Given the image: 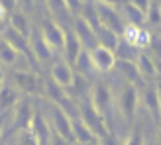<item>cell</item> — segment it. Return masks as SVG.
I'll use <instances>...</instances> for the list:
<instances>
[{"label": "cell", "mask_w": 161, "mask_h": 145, "mask_svg": "<svg viewBox=\"0 0 161 145\" xmlns=\"http://www.w3.org/2000/svg\"><path fill=\"white\" fill-rule=\"evenodd\" d=\"M73 30H75V34L79 35L80 43L85 45V49L92 51L94 47L98 45V39H96V31H94V28L83 18V16H77V18H75V22H73Z\"/></svg>", "instance_id": "10"}, {"label": "cell", "mask_w": 161, "mask_h": 145, "mask_svg": "<svg viewBox=\"0 0 161 145\" xmlns=\"http://www.w3.org/2000/svg\"><path fill=\"white\" fill-rule=\"evenodd\" d=\"M116 104H118V110H120V114H122V118L128 124H132L134 116H136V110H138V88H136V84L128 83L126 88L120 92Z\"/></svg>", "instance_id": "3"}, {"label": "cell", "mask_w": 161, "mask_h": 145, "mask_svg": "<svg viewBox=\"0 0 161 145\" xmlns=\"http://www.w3.org/2000/svg\"><path fill=\"white\" fill-rule=\"evenodd\" d=\"M143 104H146L147 112L151 114L155 124H161V92L153 84H147L146 92H143Z\"/></svg>", "instance_id": "15"}, {"label": "cell", "mask_w": 161, "mask_h": 145, "mask_svg": "<svg viewBox=\"0 0 161 145\" xmlns=\"http://www.w3.org/2000/svg\"><path fill=\"white\" fill-rule=\"evenodd\" d=\"M94 8H96V14H98V20L102 26L110 28L112 31H116L118 35L124 34L126 30V22L124 18L118 14L116 6H110V4H104V2H98V0H94Z\"/></svg>", "instance_id": "2"}, {"label": "cell", "mask_w": 161, "mask_h": 145, "mask_svg": "<svg viewBox=\"0 0 161 145\" xmlns=\"http://www.w3.org/2000/svg\"><path fill=\"white\" fill-rule=\"evenodd\" d=\"M98 2H104V4H110V6H118L120 0H98Z\"/></svg>", "instance_id": "37"}, {"label": "cell", "mask_w": 161, "mask_h": 145, "mask_svg": "<svg viewBox=\"0 0 161 145\" xmlns=\"http://www.w3.org/2000/svg\"><path fill=\"white\" fill-rule=\"evenodd\" d=\"M34 114L36 110L31 106L30 100H20L16 104V112H14V120H12V130L14 132H24V130H30L31 122H34Z\"/></svg>", "instance_id": "7"}, {"label": "cell", "mask_w": 161, "mask_h": 145, "mask_svg": "<svg viewBox=\"0 0 161 145\" xmlns=\"http://www.w3.org/2000/svg\"><path fill=\"white\" fill-rule=\"evenodd\" d=\"M18 102H20V94L14 86H10V84L0 86V114H6L8 110L16 108Z\"/></svg>", "instance_id": "20"}, {"label": "cell", "mask_w": 161, "mask_h": 145, "mask_svg": "<svg viewBox=\"0 0 161 145\" xmlns=\"http://www.w3.org/2000/svg\"><path fill=\"white\" fill-rule=\"evenodd\" d=\"M0 145H6V141H4V139H0Z\"/></svg>", "instance_id": "40"}, {"label": "cell", "mask_w": 161, "mask_h": 145, "mask_svg": "<svg viewBox=\"0 0 161 145\" xmlns=\"http://www.w3.org/2000/svg\"><path fill=\"white\" fill-rule=\"evenodd\" d=\"M83 49H85V45L80 43V39L75 34V30H65V43H63V55H65V61L73 65Z\"/></svg>", "instance_id": "16"}, {"label": "cell", "mask_w": 161, "mask_h": 145, "mask_svg": "<svg viewBox=\"0 0 161 145\" xmlns=\"http://www.w3.org/2000/svg\"><path fill=\"white\" fill-rule=\"evenodd\" d=\"M91 102H92V106L96 108V112L106 120L108 112L112 110V90H110V86L106 83L94 84L92 92H91Z\"/></svg>", "instance_id": "5"}, {"label": "cell", "mask_w": 161, "mask_h": 145, "mask_svg": "<svg viewBox=\"0 0 161 145\" xmlns=\"http://www.w3.org/2000/svg\"><path fill=\"white\" fill-rule=\"evenodd\" d=\"M2 80H4V72H2V69H0V84H2Z\"/></svg>", "instance_id": "38"}, {"label": "cell", "mask_w": 161, "mask_h": 145, "mask_svg": "<svg viewBox=\"0 0 161 145\" xmlns=\"http://www.w3.org/2000/svg\"><path fill=\"white\" fill-rule=\"evenodd\" d=\"M4 126H6V114H0V139H2L4 133Z\"/></svg>", "instance_id": "36"}, {"label": "cell", "mask_w": 161, "mask_h": 145, "mask_svg": "<svg viewBox=\"0 0 161 145\" xmlns=\"http://www.w3.org/2000/svg\"><path fill=\"white\" fill-rule=\"evenodd\" d=\"M2 37L4 39H8L16 49H18V53L20 55H26V59L30 61V63H37V59H36V55H34V51H31V43H30V37L28 35H24V34H20L18 30H14L10 24L6 26V30H4V34H2Z\"/></svg>", "instance_id": "4"}, {"label": "cell", "mask_w": 161, "mask_h": 145, "mask_svg": "<svg viewBox=\"0 0 161 145\" xmlns=\"http://www.w3.org/2000/svg\"><path fill=\"white\" fill-rule=\"evenodd\" d=\"M18 49L8 41V39L0 37V63H4V65H14L16 61H18Z\"/></svg>", "instance_id": "25"}, {"label": "cell", "mask_w": 161, "mask_h": 145, "mask_svg": "<svg viewBox=\"0 0 161 145\" xmlns=\"http://www.w3.org/2000/svg\"><path fill=\"white\" fill-rule=\"evenodd\" d=\"M39 31H42V35L45 37V41L53 47V51H63V43H65V30H61L59 24H55L53 20H43Z\"/></svg>", "instance_id": "9"}, {"label": "cell", "mask_w": 161, "mask_h": 145, "mask_svg": "<svg viewBox=\"0 0 161 145\" xmlns=\"http://www.w3.org/2000/svg\"><path fill=\"white\" fill-rule=\"evenodd\" d=\"M31 133L36 135V139H37V145H49L51 141V127L49 124H47V120L43 118L42 112H36L34 114V122H31Z\"/></svg>", "instance_id": "17"}, {"label": "cell", "mask_w": 161, "mask_h": 145, "mask_svg": "<svg viewBox=\"0 0 161 145\" xmlns=\"http://www.w3.org/2000/svg\"><path fill=\"white\" fill-rule=\"evenodd\" d=\"M12 80L26 94H39L42 92V80H39L37 72H34V71H14Z\"/></svg>", "instance_id": "8"}, {"label": "cell", "mask_w": 161, "mask_h": 145, "mask_svg": "<svg viewBox=\"0 0 161 145\" xmlns=\"http://www.w3.org/2000/svg\"><path fill=\"white\" fill-rule=\"evenodd\" d=\"M73 69H75V72H79V75H83V77L92 75V72L96 71V67H94V61H92L91 51H88V49L80 51V55L77 57V61L73 63Z\"/></svg>", "instance_id": "22"}, {"label": "cell", "mask_w": 161, "mask_h": 145, "mask_svg": "<svg viewBox=\"0 0 161 145\" xmlns=\"http://www.w3.org/2000/svg\"><path fill=\"white\" fill-rule=\"evenodd\" d=\"M122 145H143V137H142V133L134 130V132L130 133V137H128Z\"/></svg>", "instance_id": "34"}, {"label": "cell", "mask_w": 161, "mask_h": 145, "mask_svg": "<svg viewBox=\"0 0 161 145\" xmlns=\"http://www.w3.org/2000/svg\"><path fill=\"white\" fill-rule=\"evenodd\" d=\"M116 69L120 71V75H122L130 84H136L138 80H142V72L138 69V65H136V59H122L120 57L116 61Z\"/></svg>", "instance_id": "19"}, {"label": "cell", "mask_w": 161, "mask_h": 145, "mask_svg": "<svg viewBox=\"0 0 161 145\" xmlns=\"http://www.w3.org/2000/svg\"><path fill=\"white\" fill-rule=\"evenodd\" d=\"M157 141H159V145H161V127H159V135H157Z\"/></svg>", "instance_id": "39"}, {"label": "cell", "mask_w": 161, "mask_h": 145, "mask_svg": "<svg viewBox=\"0 0 161 145\" xmlns=\"http://www.w3.org/2000/svg\"><path fill=\"white\" fill-rule=\"evenodd\" d=\"M51 120H53V130L55 132L61 133L63 137L71 139L73 143H77L75 141V133H73V118L67 114L65 108H61L59 104H55L53 112H51Z\"/></svg>", "instance_id": "6"}, {"label": "cell", "mask_w": 161, "mask_h": 145, "mask_svg": "<svg viewBox=\"0 0 161 145\" xmlns=\"http://www.w3.org/2000/svg\"><path fill=\"white\" fill-rule=\"evenodd\" d=\"M26 2H28V4H30V2H31V0H26Z\"/></svg>", "instance_id": "41"}, {"label": "cell", "mask_w": 161, "mask_h": 145, "mask_svg": "<svg viewBox=\"0 0 161 145\" xmlns=\"http://www.w3.org/2000/svg\"><path fill=\"white\" fill-rule=\"evenodd\" d=\"M146 22H149L151 26H159L161 24V4L157 0H151V4L146 12Z\"/></svg>", "instance_id": "27"}, {"label": "cell", "mask_w": 161, "mask_h": 145, "mask_svg": "<svg viewBox=\"0 0 161 145\" xmlns=\"http://www.w3.org/2000/svg\"><path fill=\"white\" fill-rule=\"evenodd\" d=\"M120 37H122V35H118L116 31H112V30H110V28H106V26H100L98 30H96V39H98V45L106 47V49L114 51V53L118 51Z\"/></svg>", "instance_id": "21"}, {"label": "cell", "mask_w": 161, "mask_h": 145, "mask_svg": "<svg viewBox=\"0 0 161 145\" xmlns=\"http://www.w3.org/2000/svg\"><path fill=\"white\" fill-rule=\"evenodd\" d=\"M49 145H75L71 139H67V137H63L61 133H57L53 130V133H51V141H49Z\"/></svg>", "instance_id": "33"}, {"label": "cell", "mask_w": 161, "mask_h": 145, "mask_svg": "<svg viewBox=\"0 0 161 145\" xmlns=\"http://www.w3.org/2000/svg\"><path fill=\"white\" fill-rule=\"evenodd\" d=\"M65 4H67L69 14H73V16H79L80 12H83V8H85L83 0H65Z\"/></svg>", "instance_id": "32"}, {"label": "cell", "mask_w": 161, "mask_h": 145, "mask_svg": "<svg viewBox=\"0 0 161 145\" xmlns=\"http://www.w3.org/2000/svg\"><path fill=\"white\" fill-rule=\"evenodd\" d=\"M8 24H10L14 30H18L20 34H24V35L30 37V34H31V26H30V22H28V16L24 14V12L14 10L10 16H8Z\"/></svg>", "instance_id": "24"}, {"label": "cell", "mask_w": 161, "mask_h": 145, "mask_svg": "<svg viewBox=\"0 0 161 145\" xmlns=\"http://www.w3.org/2000/svg\"><path fill=\"white\" fill-rule=\"evenodd\" d=\"M18 145H37L36 135L31 133V130L18 132Z\"/></svg>", "instance_id": "30"}, {"label": "cell", "mask_w": 161, "mask_h": 145, "mask_svg": "<svg viewBox=\"0 0 161 145\" xmlns=\"http://www.w3.org/2000/svg\"><path fill=\"white\" fill-rule=\"evenodd\" d=\"M80 118L88 124V127L94 132V135L98 137V141L106 139L108 135H110L108 126H106V120H104L98 112H96V108L92 106L91 100H85L83 104H80Z\"/></svg>", "instance_id": "1"}, {"label": "cell", "mask_w": 161, "mask_h": 145, "mask_svg": "<svg viewBox=\"0 0 161 145\" xmlns=\"http://www.w3.org/2000/svg\"><path fill=\"white\" fill-rule=\"evenodd\" d=\"M47 8H49L51 14H63V12H69L67 10V4L65 0H45Z\"/></svg>", "instance_id": "29"}, {"label": "cell", "mask_w": 161, "mask_h": 145, "mask_svg": "<svg viewBox=\"0 0 161 145\" xmlns=\"http://www.w3.org/2000/svg\"><path fill=\"white\" fill-rule=\"evenodd\" d=\"M130 4H134L136 8H140V10L146 14L147 12V8H149V4H151V0H128Z\"/></svg>", "instance_id": "35"}, {"label": "cell", "mask_w": 161, "mask_h": 145, "mask_svg": "<svg viewBox=\"0 0 161 145\" xmlns=\"http://www.w3.org/2000/svg\"><path fill=\"white\" fill-rule=\"evenodd\" d=\"M14 10H18V0H0V14L10 16Z\"/></svg>", "instance_id": "31"}, {"label": "cell", "mask_w": 161, "mask_h": 145, "mask_svg": "<svg viewBox=\"0 0 161 145\" xmlns=\"http://www.w3.org/2000/svg\"><path fill=\"white\" fill-rule=\"evenodd\" d=\"M73 133H75V141L79 145H91L94 141H98V137H96L94 132L88 127V124L80 118V114L73 118Z\"/></svg>", "instance_id": "18"}, {"label": "cell", "mask_w": 161, "mask_h": 145, "mask_svg": "<svg viewBox=\"0 0 161 145\" xmlns=\"http://www.w3.org/2000/svg\"><path fill=\"white\" fill-rule=\"evenodd\" d=\"M30 43H31V51H34L37 63H43V61H49L53 57V47L45 41V37L42 35V31H34L31 30L30 34Z\"/></svg>", "instance_id": "14"}, {"label": "cell", "mask_w": 161, "mask_h": 145, "mask_svg": "<svg viewBox=\"0 0 161 145\" xmlns=\"http://www.w3.org/2000/svg\"><path fill=\"white\" fill-rule=\"evenodd\" d=\"M124 14H126V22L132 24V26H142L146 22V14H143L140 8H136L134 4L126 2L124 4Z\"/></svg>", "instance_id": "26"}, {"label": "cell", "mask_w": 161, "mask_h": 145, "mask_svg": "<svg viewBox=\"0 0 161 145\" xmlns=\"http://www.w3.org/2000/svg\"><path fill=\"white\" fill-rule=\"evenodd\" d=\"M124 41L128 45H132L134 49H143V47H147L149 45V37L151 34L147 30H143L142 26H132V24H128L126 30H124Z\"/></svg>", "instance_id": "12"}, {"label": "cell", "mask_w": 161, "mask_h": 145, "mask_svg": "<svg viewBox=\"0 0 161 145\" xmlns=\"http://www.w3.org/2000/svg\"><path fill=\"white\" fill-rule=\"evenodd\" d=\"M92 55V61H94V67L96 71H100V72H110L112 69L116 67V53L114 51H110L106 49V47H102V45H96L94 49L91 51Z\"/></svg>", "instance_id": "13"}, {"label": "cell", "mask_w": 161, "mask_h": 145, "mask_svg": "<svg viewBox=\"0 0 161 145\" xmlns=\"http://www.w3.org/2000/svg\"><path fill=\"white\" fill-rule=\"evenodd\" d=\"M51 80L61 88H71L75 83V69L67 61H57L51 67Z\"/></svg>", "instance_id": "11"}, {"label": "cell", "mask_w": 161, "mask_h": 145, "mask_svg": "<svg viewBox=\"0 0 161 145\" xmlns=\"http://www.w3.org/2000/svg\"><path fill=\"white\" fill-rule=\"evenodd\" d=\"M149 51H151V55H153V61L155 63H161V35H157V34H151V37H149Z\"/></svg>", "instance_id": "28"}, {"label": "cell", "mask_w": 161, "mask_h": 145, "mask_svg": "<svg viewBox=\"0 0 161 145\" xmlns=\"http://www.w3.org/2000/svg\"><path fill=\"white\" fill-rule=\"evenodd\" d=\"M136 65H138V69H140L143 78H155V77H159L155 61L151 59L149 55H146V53H138V57H136Z\"/></svg>", "instance_id": "23"}]
</instances>
